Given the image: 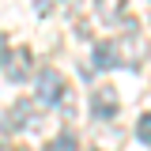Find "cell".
<instances>
[{
  "mask_svg": "<svg viewBox=\"0 0 151 151\" xmlns=\"http://www.w3.org/2000/svg\"><path fill=\"white\" fill-rule=\"evenodd\" d=\"M34 91L42 106H57L64 98V76L57 68H45V72H34Z\"/></svg>",
  "mask_w": 151,
  "mask_h": 151,
  "instance_id": "obj_1",
  "label": "cell"
},
{
  "mask_svg": "<svg viewBox=\"0 0 151 151\" xmlns=\"http://www.w3.org/2000/svg\"><path fill=\"white\" fill-rule=\"evenodd\" d=\"M113 49H117V64H125V68L144 64V57H147L144 38H140V30H136V27H129V34L121 38V42H113Z\"/></svg>",
  "mask_w": 151,
  "mask_h": 151,
  "instance_id": "obj_2",
  "label": "cell"
},
{
  "mask_svg": "<svg viewBox=\"0 0 151 151\" xmlns=\"http://www.w3.org/2000/svg\"><path fill=\"white\" fill-rule=\"evenodd\" d=\"M8 79H12V83L34 79V53H30L27 45H15V49L8 53Z\"/></svg>",
  "mask_w": 151,
  "mask_h": 151,
  "instance_id": "obj_3",
  "label": "cell"
},
{
  "mask_svg": "<svg viewBox=\"0 0 151 151\" xmlns=\"http://www.w3.org/2000/svg\"><path fill=\"white\" fill-rule=\"evenodd\" d=\"M117 113V91L113 87H94L91 94V117L94 121H106V117H113Z\"/></svg>",
  "mask_w": 151,
  "mask_h": 151,
  "instance_id": "obj_4",
  "label": "cell"
},
{
  "mask_svg": "<svg viewBox=\"0 0 151 151\" xmlns=\"http://www.w3.org/2000/svg\"><path fill=\"white\" fill-rule=\"evenodd\" d=\"M34 117H38V102H30V98H19L15 106L8 110V117H4V125L8 129H27V125H34Z\"/></svg>",
  "mask_w": 151,
  "mask_h": 151,
  "instance_id": "obj_5",
  "label": "cell"
},
{
  "mask_svg": "<svg viewBox=\"0 0 151 151\" xmlns=\"http://www.w3.org/2000/svg\"><path fill=\"white\" fill-rule=\"evenodd\" d=\"M94 68H102V72L117 68V49H113V42H98V45H94Z\"/></svg>",
  "mask_w": 151,
  "mask_h": 151,
  "instance_id": "obj_6",
  "label": "cell"
},
{
  "mask_svg": "<svg viewBox=\"0 0 151 151\" xmlns=\"http://www.w3.org/2000/svg\"><path fill=\"white\" fill-rule=\"evenodd\" d=\"M94 8H98V15L106 19V23H117V19L125 15V0H94Z\"/></svg>",
  "mask_w": 151,
  "mask_h": 151,
  "instance_id": "obj_7",
  "label": "cell"
},
{
  "mask_svg": "<svg viewBox=\"0 0 151 151\" xmlns=\"http://www.w3.org/2000/svg\"><path fill=\"white\" fill-rule=\"evenodd\" d=\"M45 151H76V132H57L45 144Z\"/></svg>",
  "mask_w": 151,
  "mask_h": 151,
  "instance_id": "obj_8",
  "label": "cell"
},
{
  "mask_svg": "<svg viewBox=\"0 0 151 151\" xmlns=\"http://www.w3.org/2000/svg\"><path fill=\"white\" fill-rule=\"evenodd\" d=\"M136 136H140L144 144H151V113H140V121H136Z\"/></svg>",
  "mask_w": 151,
  "mask_h": 151,
  "instance_id": "obj_9",
  "label": "cell"
},
{
  "mask_svg": "<svg viewBox=\"0 0 151 151\" xmlns=\"http://www.w3.org/2000/svg\"><path fill=\"white\" fill-rule=\"evenodd\" d=\"M4 57H8V38L0 34V60H4Z\"/></svg>",
  "mask_w": 151,
  "mask_h": 151,
  "instance_id": "obj_10",
  "label": "cell"
},
{
  "mask_svg": "<svg viewBox=\"0 0 151 151\" xmlns=\"http://www.w3.org/2000/svg\"><path fill=\"white\" fill-rule=\"evenodd\" d=\"M60 4H68V8H79V0H60Z\"/></svg>",
  "mask_w": 151,
  "mask_h": 151,
  "instance_id": "obj_11",
  "label": "cell"
}]
</instances>
